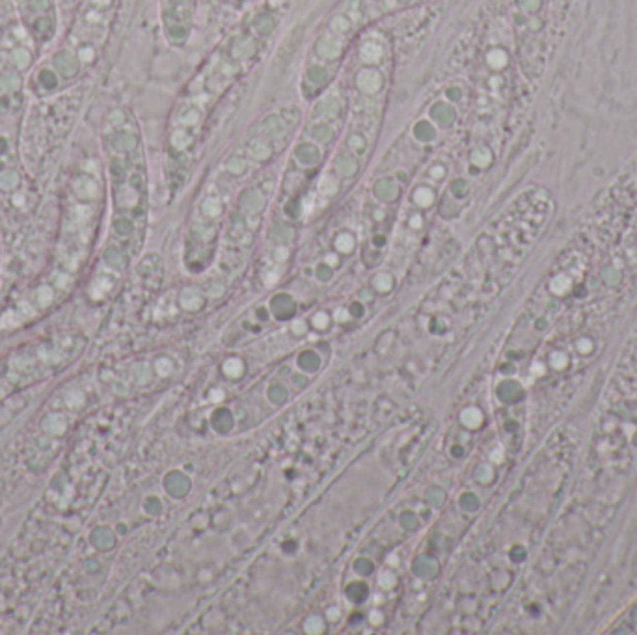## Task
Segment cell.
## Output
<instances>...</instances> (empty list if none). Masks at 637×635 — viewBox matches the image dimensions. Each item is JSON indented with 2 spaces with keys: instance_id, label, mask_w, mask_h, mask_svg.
<instances>
[{
  "instance_id": "cell-1",
  "label": "cell",
  "mask_w": 637,
  "mask_h": 635,
  "mask_svg": "<svg viewBox=\"0 0 637 635\" xmlns=\"http://www.w3.org/2000/svg\"><path fill=\"white\" fill-rule=\"evenodd\" d=\"M103 205V184L95 162L71 172L61 196L56 250L50 265L0 317V330H19L60 306L75 289L88 261Z\"/></svg>"
},
{
  "instance_id": "cell-8",
  "label": "cell",
  "mask_w": 637,
  "mask_h": 635,
  "mask_svg": "<svg viewBox=\"0 0 637 635\" xmlns=\"http://www.w3.org/2000/svg\"><path fill=\"white\" fill-rule=\"evenodd\" d=\"M270 153H272V151H270V145H268L265 140H253V142H250V155L253 156V158L265 161V158L270 156Z\"/></svg>"
},
{
  "instance_id": "cell-29",
  "label": "cell",
  "mask_w": 637,
  "mask_h": 635,
  "mask_svg": "<svg viewBox=\"0 0 637 635\" xmlns=\"http://www.w3.org/2000/svg\"><path fill=\"white\" fill-rule=\"evenodd\" d=\"M330 619H337V609H330Z\"/></svg>"
},
{
  "instance_id": "cell-11",
  "label": "cell",
  "mask_w": 637,
  "mask_h": 635,
  "mask_svg": "<svg viewBox=\"0 0 637 635\" xmlns=\"http://www.w3.org/2000/svg\"><path fill=\"white\" fill-rule=\"evenodd\" d=\"M201 209H203V212L209 214V216H218L220 211H222V201L218 200L216 196H209V198L203 201Z\"/></svg>"
},
{
  "instance_id": "cell-16",
  "label": "cell",
  "mask_w": 637,
  "mask_h": 635,
  "mask_svg": "<svg viewBox=\"0 0 637 635\" xmlns=\"http://www.w3.org/2000/svg\"><path fill=\"white\" fill-rule=\"evenodd\" d=\"M462 421L468 425V427H477V425L481 423V414L477 412L475 408H469V410H466V412L462 414Z\"/></svg>"
},
{
  "instance_id": "cell-18",
  "label": "cell",
  "mask_w": 637,
  "mask_h": 635,
  "mask_svg": "<svg viewBox=\"0 0 637 635\" xmlns=\"http://www.w3.org/2000/svg\"><path fill=\"white\" fill-rule=\"evenodd\" d=\"M374 287L378 291H390L391 289V278L388 274H378L374 278Z\"/></svg>"
},
{
  "instance_id": "cell-20",
  "label": "cell",
  "mask_w": 637,
  "mask_h": 635,
  "mask_svg": "<svg viewBox=\"0 0 637 635\" xmlns=\"http://www.w3.org/2000/svg\"><path fill=\"white\" fill-rule=\"evenodd\" d=\"M328 323H330V319H328L326 313H315V317H313V324H315V328L324 330L326 326H328Z\"/></svg>"
},
{
  "instance_id": "cell-25",
  "label": "cell",
  "mask_w": 637,
  "mask_h": 635,
  "mask_svg": "<svg viewBox=\"0 0 637 635\" xmlns=\"http://www.w3.org/2000/svg\"><path fill=\"white\" fill-rule=\"evenodd\" d=\"M432 168H434V170H432V177H443L445 170H443V166H441V164H438V166H432Z\"/></svg>"
},
{
  "instance_id": "cell-24",
  "label": "cell",
  "mask_w": 637,
  "mask_h": 635,
  "mask_svg": "<svg viewBox=\"0 0 637 635\" xmlns=\"http://www.w3.org/2000/svg\"><path fill=\"white\" fill-rule=\"evenodd\" d=\"M346 319H348V313H346L345 309H337V311H335V321L343 323V321H346Z\"/></svg>"
},
{
  "instance_id": "cell-17",
  "label": "cell",
  "mask_w": 637,
  "mask_h": 635,
  "mask_svg": "<svg viewBox=\"0 0 637 635\" xmlns=\"http://www.w3.org/2000/svg\"><path fill=\"white\" fill-rule=\"evenodd\" d=\"M181 302H183V306L186 307V309H196V307H200L201 306V298L200 296H188V291H184L183 293V298H181Z\"/></svg>"
},
{
  "instance_id": "cell-15",
  "label": "cell",
  "mask_w": 637,
  "mask_h": 635,
  "mask_svg": "<svg viewBox=\"0 0 637 635\" xmlns=\"http://www.w3.org/2000/svg\"><path fill=\"white\" fill-rule=\"evenodd\" d=\"M226 166H228L226 170L231 172L233 175H240V173L246 172V162L242 161V158H239V156H231Z\"/></svg>"
},
{
  "instance_id": "cell-21",
  "label": "cell",
  "mask_w": 637,
  "mask_h": 635,
  "mask_svg": "<svg viewBox=\"0 0 637 635\" xmlns=\"http://www.w3.org/2000/svg\"><path fill=\"white\" fill-rule=\"evenodd\" d=\"M156 369H158V373L161 374H168L170 371H172V363H170V360L162 358V360L156 362Z\"/></svg>"
},
{
  "instance_id": "cell-13",
  "label": "cell",
  "mask_w": 637,
  "mask_h": 635,
  "mask_svg": "<svg viewBox=\"0 0 637 635\" xmlns=\"http://www.w3.org/2000/svg\"><path fill=\"white\" fill-rule=\"evenodd\" d=\"M224 371H226V374H228V376H240V373H242V371H244V365H242V362H240L239 358H229L228 362L224 363Z\"/></svg>"
},
{
  "instance_id": "cell-4",
  "label": "cell",
  "mask_w": 637,
  "mask_h": 635,
  "mask_svg": "<svg viewBox=\"0 0 637 635\" xmlns=\"http://www.w3.org/2000/svg\"><path fill=\"white\" fill-rule=\"evenodd\" d=\"M317 54L324 60H335L341 54V43L332 32L321 36L317 41Z\"/></svg>"
},
{
  "instance_id": "cell-26",
  "label": "cell",
  "mask_w": 637,
  "mask_h": 635,
  "mask_svg": "<svg viewBox=\"0 0 637 635\" xmlns=\"http://www.w3.org/2000/svg\"><path fill=\"white\" fill-rule=\"evenodd\" d=\"M222 397H224V393H222V391H216V393L212 391V393H211V399H212V401H220Z\"/></svg>"
},
{
  "instance_id": "cell-28",
  "label": "cell",
  "mask_w": 637,
  "mask_h": 635,
  "mask_svg": "<svg viewBox=\"0 0 637 635\" xmlns=\"http://www.w3.org/2000/svg\"><path fill=\"white\" fill-rule=\"evenodd\" d=\"M326 261H328L330 265H337V257H335V256H328V257H326Z\"/></svg>"
},
{
  "instance_id": "cell-2",
  "label": "cell",
  "mask_w": 637,
  "mask_h": 635,
  "mask_svg": "<svg viewBox=\"0 0 637 635\" xmlns=\"http://www.w3.org/2000/svg\"><path fill=\"white\" fill-rule=\"evenodd\" d=\"M24 95L15 84H0V194H15L21 188L22 175L19 164Z\"/></svg>"
},
{
  "instance_id": "cell-22",
  "label": "cell",
  "mask_w": 637,
  "mask_h": 635,
  "mask_svg": "<svg viewBox=\"0 0 637 635\" xmlns=\"http://www.w3.org/2000/svg\"><path fill=\"white\" fill-rule=\"evenodd\" d=\"M380 585L382 587H386V589H390L391 585H393V583H395V576L391 574V572H384V574L380 576Z\"/></svg>"
},
{
  "instance_id": "cell-3",
  "label": "cell",
  "mask_w": 637,
  "mask_h": 635,
  "mask_svg": "<svg viewBox=\"0 0 637 635\" xmlns=\"http://www.w3.org/2000/svg\"><path fill=\"white\" fill-rule=\"evenodd\" d=\"M356 84L360 91H363V93H376L382 88V75L374 67L367 66L358 71Z\"/></svg>"
},
{
  "instance_id": "cell-27",
  "label": "cell",
  "mask_w": 637,
  "mask_h": 635,
  "mask_svg": "<svg viewBox=\"0 0 637 635\" xmlns=\"http://www.w3.org/2000/svg\"><path fill=\"white\" fill-rule=\"evenodd\" d=\"M371 620H373V622H380V620H382V615H376V611H374L373 615H371Z\"/></svg>"
},
{
  "instance_id": "cell-10",
  "label": "cell",
  "mask_w": 637,
  "mask_h": 635,
  "mask_svg": "<svg viewBox=\"0 0 637 635\" xmlns=\"http://www.w3.org/2000/svg\"><path fill=\"white\" fill-rule=\"evenodd\" d=\"M200 123V112L196 108H186L184 112L179 114V125L181 127H194Z\"/></svg>"
},
{
  "instance_id": "cell-9",
  "label": "cell",
  "mask_w": 637,
  "mask_h": 635,
  "mask_svg": "<svg viewBox=\"0 0 637 635\" xmlns=\"http://www.w3.org/2000/svg\"><path fill=\"white\" fill-rule=\"evenodd\" d=\"M339 188V184H337V179L332 175V173H326L323 175L321 179V183H318V192L323 196H334Z\"/></svg>"
},
{
  "instance_id": "cell-12",
  "label": "cell",
  "mask_w": 637,
  "mask_h": 635,
  "mask_svg": "<svg viewBox=\"0 0 637 635\" xmlns=\"http://www.w3.org/2000/svg\"><path fill=\"white\" fill-rule=\"evenodd\" d=\"M335 248L337 251L341 253H348V251L354 250V237L351 233H341L337 235V239H335Z\"/></svg>"
},
{
  "instance_id": "cell-14",
  "label": "cell",
  "mask_w": 637,
  "mask_h": 635,
  "mask_svg": "<svg viewBox=\"0 0 637 635\" xmlns=\"http://www.w3.org/2000/svg\"><path fill=\"white\" fill-rule=\"evenodd\" d=\"M346 145L356 155H363V151H365V142H363V136H360V134H352L351 138L346 140Z\"/></svg>"
},
{
  "instance_id": "cell-6",
  "label": "cell",
  "mask_w": 637,
  "mask_h": 635,
  "mask_svg": "<svg viewBox=\"0 0 637 635\" xmlns=\"http://www.w3.org/2000/svg\"><path fill=\"white\" fill-rule=\"evenodd\" d=\"M170 144H172L173 149L184 151L192 144V136H190V133L184 127H179V129H175L172 133V136H170Z\"/></svg>"
},
{
  "instance_id": "cell-23",
  "label": "cell",
  "mask_w": 637,
  "mask_h": 635,
  "mask_svg": "<svg viewBox=\"0 0 637 635\" xmlns=\"http://www.w3.org/2000/svg\"><path fill=\"white\" fill-rule=\"evenodd\" d=\"M421 224H423V218L419 216V214H413V216L410 218V226H412L413 229L421 228Z\"/></svg>"
},
{
  "instance_id": "cell-19",
  "label": "cell",
  "mask_w": 637,
  "mask_h": 635,
  "mask_svg": "<svg viewBox=\"0 0 637 635\" xmlns=\"http://www.w3.org/2000/svg\"><path fill=\"white\" fill-rule=\"evenodd\" d=\"M321 630H323L321 619H318V617H309L306 622V631H309V633H318Z\"/></svg>"
},
{
  "instance_id": "cell-5",
  "label": "cell",
  "mask_w": 637,
  "mask_h": 635,
  "mask_svg": "<svg viewBox=\"0 0 637 635\" xmlns=\"http://www.w3.org/2000/svg\"><path fill=\"white\" fill-rule=\"evenodd\" d=\"M382 56H384V45L376 41V39H365L360 47V60L365 64V66H374V64H378L382 60Z\"/></svg>"
},
{
  "instance_id": "cell-7",
  "label": "cell",
  "mask_w": 637,
  "mask_h": 635,
  "mask_svg": "<svg viewBox=\"0 0 637 635\" xmlns=\"http://www.w3.org/2000/svg\"><path fill=\"white\" fill-rule=\"evenodd\" d=\"M412 198H413V203L418 207H423V209L434 203V192H432V188H429V186H418V188L413 190Z\"/></svg>"
}]
</instances>
